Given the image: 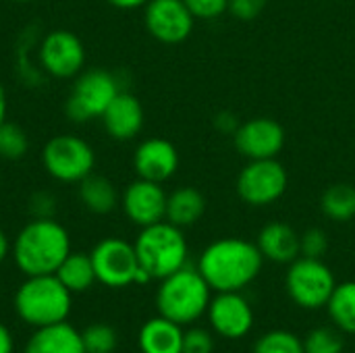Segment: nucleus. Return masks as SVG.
Wrapping results in <instances>:
<instances>
[{
  "label": "nucleus",
  "instance_id": "f257e3e1",
  "mask_svg": "<svg viewBox=\"0 0 355 353\" xmlns=\"http://www.w3.org/2000/svg\"><path fill=\"white\" fill-rule=\"evenodd\" d=\"M262 264L264 256L256 243L239 237H223L202 252L196 268L212 291L223 293L243 291L258 279Z\"/></svg>",
  "mask_w": 355,
  "mask_h": 353
},
{
  "label": "nucleus",
  "instance_id": "f03ea898",
  "mask_svg": "<svg viewBox=\"0 0 355 353\" xmlns=\"http://www.w3.org/2000/svg\"><path fill=\"white\" fill-rule=\"evenodd\" d=\"M69 254V231L54 218H31L12 243L15 264L27 277L54 275Z\"/></svg>",
  "mask_w": 355,
  "mask_h": 353
},
{
  "label": "nucleus",
  "instance_id": "7ed1b4c3",
  "mask_svg": "<svg viewBox=\"0 0 355 353\" xmlns=\"http://www.w3.org/2000/svg\"><path fill=\"white\" fill-rule=\"evenodd\" d=\"M212 289L198 268L183 266L164 277L156 291L158 314L185 327L200 320L210 306Z\"/></svg>",
  "mask_w": 355,
  "mask_h": 353
},
{
  "label": "nucleus",
  "instance_id": "20e7f679",
  "mask_svg": "<svg viewBox=\"0 0 355 353\" xmlns=\"http://www.w3.org/2000/svg\"><path fill=\"white\" fill-rule=\"evenodd\" d=\"M71 295L56 275L27 277L15 293V310L33 329L64 322L73 306Z\"/></svg>",
  "mask_w": 355,
  "mask_h": 353
},
{
  "label": "nucleus",
  "instance_id": "39448f33",
  "mask_svg": "<svg viewBox=\"0 0 355 353\" xmlns=\"http://www.w3.org/2000/svg\"><path fill=\"white\" fill-rule=\"evenodd\" d=\"M133 246L139 266L152 277V281H162L164 277L187 266L189 248L183 229L168 221L141 227Z\"/></svg>",
  "mask_w": 355,
  "mask_h": 353
},
{
  "label": "nucleus",
  "instance_id": "423d86ee",
  "mask_svg": "<svg viewBox=\"0 0 355 353\" xmlns=\"http://www.w3.org/2000/svg\"><path fill=\"white\" fill-rule=\"evenodd\" d=\"M119 81L110 71H81L73 81V87L64 102V112L73 123H89L104 114V110L119 96Z\"/></svg>",
  "mask_w": 355,
  "mask_h": 353
},
{
  "label": "nucleus",
  "instance_id": "0eeeda50",
  "mask_svg": "<svg viewBox=\"0 0 355 353\" xmlns=\"http://www.w3.org/2000/svg\"><path fill=\"white\" fill-rule=\"evenodd\" d=\"M42 166L60 183H79L94 173L96 152L83 137L60 133L44 144Z\"/></svg>",
  "mask_w": 355,
  "mask_h": 353
},
{
  "label": "nucleus",
  "instance_id": "6e6552de",
  "mask_svg": "<svg viewBox=\"0 0 355 353\" xmlns=\"http://www.w3.org/2000/svg\"><path fill=\"white\" fill-rule=\"evenodd\" d=\"M285 287L293 304L304 310H318L329 304L337 281L322 260L300 256L287 268Z\"/></svg>",
  "mask_w": 355,
  "mask_h": 353
},
{
  "label": "nucleus",
  "instance_id": "1a4fd4ad",
  "mask_svg": "<svg viewBox=\"0 0 355 353\" xmlns=\"http://www.w3.org/2000/svg\"><path fill=\"white\" fill-rule=\"evenodd\" d=\"M289 187L287 169L277 158L248 160L237 175V196L254 208H264L279 202Z\"/></svg>",
  "mask_w": 355,
  "mask_h": 353
},
{
  "label": "nucleus",
  "instance_id": "9d476101",
  "mask_svg": "<svg viewBox=\"0 0 355 353\" xmlns=\"http://www.w3.org/2000/svg\"><path fill=\"white\" fill-rule=\"evenodd\" d=\"M40 69L54 79H75L85 67V46L69 29L48 31L37 46Z\"/></svg>",
  "mask_w": 355,
  "mask_h": 353
},
{
  "label": "nucleus",
  "instance_id": "9b49d317",
  "mask_svg": "<svg viewBox=\"0 0 355 353\" xmlns=\"http://www.w3.org/2000/svg\"><path fill=\"white\" fill-rule=\"evenodd\" d=\"M89 258H92L98 283L112 287V289L135 285L139 260H137L133 243L121 237H106L94 246Z\"/></svg>",
  "mask_w": 355,
  "mask_h": 353
},
{
  "label": "nucleus",
  "instance_id": "f8f14e48",
  "mask_svg": "<svg viewBox=\"0 0 355 353\" xmlns=\"http://www.w3.org/2000/svg\"><path fill=\"white\" fill-rule=\"evenodd\" d=\"M144 23L156 42L175 46L191 35L196 17L183 0H150L144 6Z\"/></svg>",
  "mask_w": 355,
  "mask_h": 353
},
{
  "label": "nucleus",
  "instance_id": "ddd939ff",
  "mask_svg": "<svg viewBox=\"0 0 355 353\" xmlns=\"http://www.w3.org/2000/svg\"><path fill=\"white\" fill-rule=\"evenodd\" d=\"M233 144L248 160L277 158L285 148V129L275 119L256 117L239 125L233 135Z\"/></svg>",
  "mask_w": 355,
  "mask_h": 353
},
{
  "label": "nucleus",
  "instance_id": "4468645a",
  "mask_svg": "<svg viewBox=\"0 0 355 353\" xmlns=\"http://www.w3.org/2000/svg\"><path fill=\"white\" fill-rule=\"evenodd\" d=\"M166 198L168 193L164 191L162 183L137 177L125 187L121 196V208L125 216L141 229L166 218Z\"/></svg>",
  "mask_w": 355,
  "mask_h": 353
},
{
  "label": "nucleus",
  "instance_id": "2eb2a0df",
  "mask_svg": "<svg viewBox=\"0 0 355 353\" xmlns=\"http://www.w3.org/2000/svg\"><path fill=\"white\" fill-rule=\"evenodd\" d=\"M206 314L214 333L225 339H241L254 327V310L241 291L216 293Z\"/></svg>",
  "mask_w": 355,
  "mask_h": 353
},
{
  "label": "nucleus",
  "instance_id": "dca6fc26",
  "mask_svg": "<svg viewBox=\"0 0 355 353\" xmlns=\"http://www.w3.org/2000/svg\"><path fill=\"white\" fill-rule=\"evenodd\" d=\"M133 169L139 179L164 183L179 169V152L164 137H148L133 152Z\"/></svg>",
  "mask_w": 355,
  "mask_h": 353
},
{
  "label": "nucleus",
  "instance_id": "f3484780",
  "mask_svg": "<svg viewBox=\"0 0 355 353\" xmlns=\"http://www.w3.org/2000/svg\"><path fill=\"white\" fill-rule=\"evenodd\" d=\"M104 131L116 141H129L139 135L144 129V106L141 102L129 94L119 92V96L108 104L104 114L100 117Z\"/></svg>",
  "mask_w": 355,
  "mask_h": 353
},
{
  "label": "nucleus",
  "instance_id": "a211bd4d",
  "mask_svg": "<svg viewBox=\"0 0 355 353\" xmlns=\"http://www.w3.org/2000/svg\"><path fill=\"white\" fill-rule=\"evenodd\" d=\"M264 260L275 264H291L300 258V233L281 221H272L262 227L256 241Z\"/></svg>",
  "mask_w": 355,
  "mask_h": 353
},
{
  "label": "nucleus",
  "instance_id": "6ab92c4d",
  "mask_svg": "<svg viewBox=\"0 0 355 353\" xmlns=\"http://www.w3.org/2000/svg\"><path fill=\"white\" fill-rule=\"evenodd\" d=\"M23 353H85V347L81 333L64 320L35 329Z\"/></svg>",
  "mask_w": 355,
  "mask_h": 353
},
{
  "label": "nucleus",
  "instance_id": "aec40b11",
  "mask_svg": "<svg viewBox=\"0 0 355 353\" xmlns=\"http://www.w3.org/2000/svg\"><path fill=\"white\" fill-rule=\"evenodd\" d=\"M137 341L141 353H181L183 329L181 325L158 316L141 327Z\"/></svg>",
  "mask_w": 355,
  "mask_h": 353
},
{
  "label": "nucleus",
  "instance_id": "412c9836",
  "mask_svg": "<svg viewBox=\"0 0 355 353\" xmlns=\"http://www.w3.org/2000/svg\"><path fill=\"white\" fill-rule=\"evenodd\" d=\"M206 214V198L196 187H179L166 198V218L175 227H191Z\"/></svg>",
  "mask_w": 355,
  "mask_h": 353
},
{
  "label": "nucleus",
  "instance_id": "4be33fe9",
  "mask_svg": "<svg viewBox=\"0 0 355 353\" xmlns=\"http://www.w3.org/2000/svg\"><path fill=\"white\" fill-rule=\"evenodd\" d=\"M77 185H79V200L92 214H108L121 204L114 183L104 175L92 173L85 179H81Z\"/></svg>",
  "mask_w": 355,
  "mask_h": 353
},
{
  "label": "nucleus",
  "instance_id": "5701e85b",
  "mask_svg": "<svg viewBox=\"0 0 355 353\" xmlns=\"http://www.w3.org/2000/svg\"><path fill=\"white\" fill-rule=\"evenodd\" d=\"M54 275L71 293H83L96 283V270H94L89 254L71 252L62 260V264L56 268Z\"/></svg>",
  "mask_w": 355,
  "mask_h": 353
},
{
  "label": "nucleus",
  "instance_id": "b1692460",
  "mask_svg": "<svg viewBox=\"0 0 355 353\" xmlns=\"http://www.w3.org/2000/svg\"><path fill=\"white\" fill-rule=\"evenodd\" d=\"M327 310L339 331L355 335V281H345L335 287Z\"/></svg>",
  "mask_w": 355,
  "mask_h": 353
},
{
  "label": "nucleus",
  "instance_id": "393cba45",
  "mask_svg": "<svg viewBox=\"0 0 355 353\" xmlns=\"http://www.w3.org/2000/svg\"><path fill=\"white\" fill-rule=\"evenodd\" d=\"M320 210L335 223H347L355 218V187L349 183H335L324 189L320 198Z\"/></svg>",
  "mask_w": 355,
  "mask_h": 353
},
{
  "label": "nucleus",
  "instance_id": "a878e982",
  "mask_svg": "<svg viewBox=\"0 0 355 353\" xmlns=\"http://www.w3.org/2000/svg\"><path fill=\"white\" fill-rule=\"evenodd\" d=\"M29 150V137L23 127L4 121L0 125V158L19 160Z\"/></svg>",
  "mask_w": 355,
  "mask_h": 353
},
{
  "label": "nucleus",
  "instance_id": "bb28decb",
  "mask_svg": "<svg viewBox=\"0 0 355 353\" xmlns=\"http://www.w3.org/2000/svg\"><path fill=\"white\" fill-rule=\"evenodd\" d=\"M254 353H306L304 352V341L289 333V331H270L262 335L256 345Z\"/></svg>",
  "mask_w": 355,
  "mask_h": 353
},
{
  "label": "nucleus",
  "instance_id": "cd10ccee",
  "mask_svg": "<svg viewBox=\"0 0 355 353\" xmlns=\"http://www.w3.org/2000/svg\"><path fill=\"white\" fill-rule=\"evenodd\" d=\"M81 339H83L85 353H112L119 345V337H116L114 329L104 322L89 325L81 333Z\"/></svg>",
  "mask_w": 355,
  "mask_h": 353
},
{
  "label": "nucleus",
  "instance_id": "c85d7f7f",
  "mask_svg": "<svg viewBox=\"0 0 355 353\" xmlns=\"http://www.w3.org/2000/svg\"><path fill=\"white\" fill-rule=\"evenodd\" d=\"M306 353H343V337L339 331L329 327H318L304 339Z\"/></svg>",
  "mask_w": 355,
  "mask_h": 353
},
{
  "label": "nucleus",
  "instance_id": "c756f323",
  "mask_svg": "<svg viewBox=\"0 0 355 353\" xmlns=\"http://www.w3.org/2000/svg\"><path fill=\"white\" fill-rule=\"evenodd\" d=\"M327 252H329V237L322 229L312 227L300 235V256L322 260Z\"/></svg>",
  "mask_w": 355,
  "mask_h": 353
},
{
  "label": "nucleus",
  "instance_id": "7c9ffc66",
  "mask_svg": "<svg viewBox=\"0 0 355 353\" xmlns=\"http://www.w3.org/2000/svg\"><path fill=\"white\" fill-rule=\"evenodd\" d=\"M191 15L202 21H212L229 10V0H183Z\"/></svg>",
  "mask_w": 355,
  "mask_h": 353
},
{
  "label": "nucleus",
  "instance_id": "2f4dec72",
  "mask_svg": "<svg viewBox=\"0 0 355 353\" xmlns=\"http://www.w3.org/2000/svg\"><path fill=\"white\" fill-rule=\"evenodd\" d=\"M212 350H214V339L206 329L183 331L181 353H212Z\"/></svg>",
  "mask_w": 355,
  "mask_h": 353
},
{
  "label": "nucleus",
  "instance_id": "473e14b6",
  "mask_svg": "<svg viewBox=\"0 0 355 353\" xmlns=\"http://www.w3.org/2000/svg\"><path fill=\"white\" fill-rule=\"evenodd\" d=\"M268 0H229V10L237 21H254L262 15Z\"/></svg>",
  "mask_w": 355,
  "mask_h": 353
},
{
  "label": "nucleus",
  "instance_id": "72a5a7b5",
  "mask_svg": "<svg viewBox=\"0 0 355 353\" xmlns=\"http://www.w3.org/2000/svg\"><path fill=\"white\" fill-rule=\"evenodd\" d=\"M29 212L33 218H54L56 212V200L48 191H37L29 200Z\"/></svg>",
  "mask_w": 355,
  "mask_h": 353
},
{
  "label": "nucleus",
  "instance_id": "f704fd0d",
  "mask_svg": "<svg viewBox=\"0 0 355 353\" xmlns=\"http://www.w3.org/2000/svg\"><path fill=\"white\" fill-rule=\"evenodd\" d=\"M239 119H237V114H233V112H229V110H223V112H218L216 117H214V129L218 131V133H225V135H235V131L239 129Z\"/></svg>",
  "mask_w": 355,
  "mask_h": 353
},
{
  "label": "nucleus",
  "instance_id": "c9c22d12",
  "mask_svg": "<svg viewBox=\"0 0 355 353\" xmlns=\"http://www.w3.org/2000/svg\"><path fill=\"white\" fill-rule=\"evenodd\" d=\"M106 2L121 10H135V8H144L150 0H106Z\"/></svg>",
  "mask_w": 355,
  "mask_h": 353
},
{
  "label": "nucleus",
  "instance_id": "e433bc0d",
  "mask_svg": "<svg viewBox=\"0 0 355 353\" xmlns=\"http://www.w3.org/2000/svg\"><path fill=\"white\" fill-rule=\"evenodd\" d=\"M12 347H15L12 335H10V331L0 322V353H12Z\"/></svg>",
  "mask_w": 355,
  "mask_h": 353
},
{
  "label": "nucleus",
  "instance_id": "4c0bfd02",
  "mask_svg": "<svg viewBox=\"0 0 355 353\" xmlns=\"http://www.w3.org/2000/svg\"><path fill=\"white\" fill-rule=\"evenodd\" d=\"M8 252H10V243H8V237H6V233L0 229V264L6 260V256H8Z\"/></svg>",
  "mask_w": 355,
  "mask_h": 353
},
{
  "label": "nucleus",
  "instance_id": "58836bf2",
  "mask_svg": "<svg viewBox=\"0 0 355 353\" xmlns=\"http://www.w3.org/2000/svg\"><path fill=\"white\" fill-rule=\"evenodd\" d=\"M6 112H8V100H6V92L4 85L0 83V125L6 121Z\"/></svg>",
  "mask_w": 355,
  "mask_h": 353
},
{
  "label": "nucleus",
  "instance_id": "ea45409f",
  "mask_svg": "<svg viewBox=\"0 0 355 353\" xmlns=\"http://www.w3.org/2000/svg\"><path fill=\"white\" fill-rule=\"evenodd\" d=\"M8 2H17V4H27V2H37V0H8Z\"/></svg>",
  "mask_w": 355,
  "mask_h": 353
}]
</instances>
